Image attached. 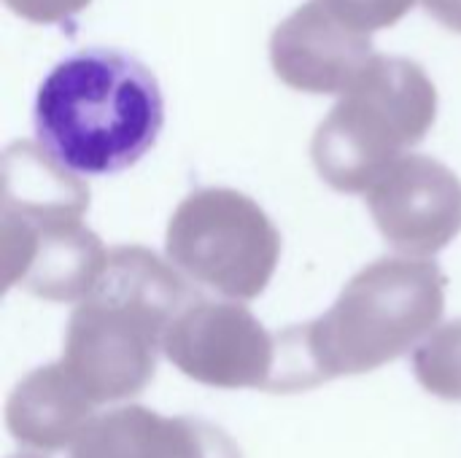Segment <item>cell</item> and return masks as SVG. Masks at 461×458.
Returning a JSON list of instances; mask_svg holds the SVG:
<instances>
[{"label": "cell", "instance_id": "cell-10", "mask_svg": "<svg viewBox=\"0 0 461 458\" xmlns=\"http://www.w3.org/2000/svg\"><path fill=\"white\" fill-rule=\"evenodd\" d=\"M95 402L62 362L32 370L8 397L5 424L16 443L32 451L73 448L95 421Z\"/></svg>", "mask_w": 461, "mask_h": 458}, {"label": "cell", "instance_id": "cell-3", "mask_svg": "<svg viewBox=\"0 0 461 458\" xmlns=\"http://www.w3.org/2000/svg\"><path fill=\"white\" fill-rule=\"evenodd\" d=\"M192 302L173 262L143 246L111 248L68 321L62 364L95 405L130 400L151 383L165 335Z\"/></svg>", "mask_w": 461, "mask_h": 458}, {"label": "cell", "instance_id": "cell-6", "mask_svg": "<svg viewBox=\"0 0 461 458\" xmlns=\"http://www.w3.org/2000/svg\"><path fill=\"white\" fill-rule=\"evenodd\" d=\"M432 105L424 92H375L357 108H340L319 132L313 159L338 192H370L429 127Z\"/></svg>", "mask_w": 461, "mask_h": 458}, {"label": "cell", "instance_id": "cell-11", "mask_svg": "<svg viewBox=\"0 0 461 458\" xmlns=\"http://www.w3.org/2000/svg\"><path fill=\"white\" fill-rule=\"evenodd\" d=\"M416 381L440 400L461 402V319L438 327L413 351Z\"/></svg>", "mask_w": 461, "mask_h": 458}, {"label": "cell", "instance_id": "cell-4", "mask_svg": "<svg viewBox=\"0 0 461 458\" xmlns=\"http://www.w3.org/2000/svg\"><path fill=\"white\" fill-rule=\"evenodd\" d=\"M165 251L181 275L243 302L273 281L281 235L251 197L235 189H200L173 211Z\"/></svg>", "mask_w": 461, "mask_h": 458}, {"label": "cell", "instance_id": "cell-9", "mask_svg": "<svg viewBox=\"0 0 461 458\" xmlns=\"http://www.w3.org/2000/svg\"><path fill=\"white\" fill-rule=\"evenodd\" d=\"M235 443L216 427L194 418H165L127 405L95 416L70 458H238Z\"/></svg>", "mask_w": 461, "mask_h": 458}, {"label": "cell", "instance_id": "cell-12", "mask_svg": "<svg viewBox=\"0 0 461 458\" xmlns=\"http://www.w3.org/2000/svg\"><path fill=\"white\" fill-rule=\"evenodd\" d=\"M8 458H43L41 454H16V456H8Z\"/></svg>", "mask_w": 461, "mask_h": 458}, {"label": "cell", "instance_id": "cell-5", "mask_svg": "<svg viewBox=\"0 0 461 458\" xmlns=\"http://www.w3.org/2000/svg\"><path fill=\"white\" fill-rule=\"evenodd\" d=\"M162 354L194 383L273 391L278 335H270L246 305L194 300L170 324Z\"/></svg>", "mask_w": 461, "mask_h": 458}, {"label": "cell", "instance_id": "cell-8", "mask_svg": "<svg viewBox=\"0 0 461 458\" xmlns=\"http://www.w3.org/2000/svg\"><path fill=\"white\" fill-rule=\"evenodd\" d=\"M367 205L386 243L408 259L440 254L461 232L459 178L435 159H400L367 192Z\"/></svg>", "mask_w": 461, "mask_h": 458}, {"label": "cell", "instance_id": "cell-1", "mask_svg": "<svg viewBox=\"0 0 461 458\" xmlns=\"http://www.w3.org/2000/svg\"><path fill=\"white\" fill-rule=\"evenodd\" d=\"M446 283L443 270L427 259L386 256L367 265L324 316L278 332L273 391L373 373L416 351L438 329Z\"/></svg>", "mask_w": 461, "mask_h": 458}, {"label": "cell", "instance_id": "cell-2", "mask_svg": "<svg viewBox=\"0 0 461 458\" xmlns=\"http://www.w3.org/2000/svg\"><path fill=\"white\" fill-rule=\"evenodd\" d=\"M38 148L73 175H113L140 162L165 127V97L138 57L89 46L59 59L35 92Z\"/></svg>", "mask_w": 461, "mask_h": 458}, {"label": "cell", "instance_id": "cell-7", "mask_svg": "<svg viewBox=\"0 0 461 458\" xmlns=\"http://www.w3.org/2000/svg\"><path fill=\"white\" fill-rule=\"evenodd\" d=\"M108 251L78 216L0 213L3 289H24L51 302H81Z\"/></svg>", "mask_w": 461, "mask_h": 458}]
</instances>
